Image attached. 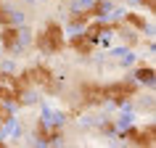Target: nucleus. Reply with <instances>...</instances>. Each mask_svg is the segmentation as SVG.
Instances as JSON below:
<instances>
[{
  "label": "nucleus",
  "mask_w": 156,
  "mask_h": 148,
  "mask_svg": "<svg viewBox=\"0 0 156 148\" xmlns=\"http://www.w3.org/2000/svg\"><path fill=\"white\" fill-rule=\"evenodd\" d=\"M34 45L42 50V53H58L64 48V29L56 24V21H48V24L40 29V34L34 37Z\"/></svg>",
  "instance_id": "nucleus-1"
},
{
  "label": "nucleus",
  "mask_w": 156,
  "mask_h": 148,
  "mask_svg": "<svg viewBox=\"0 0 156 148\" xmlns=\"http://www.w3.org/2000/svg\"><path fill=\"white\" fill-rule=\"evenodd\" d=\"M135 77H138V82H146L148 87H154V69H151L148 64H138Z\"/></svg>",
  "instance_id": "nucleus-2"
}]
</instances>
